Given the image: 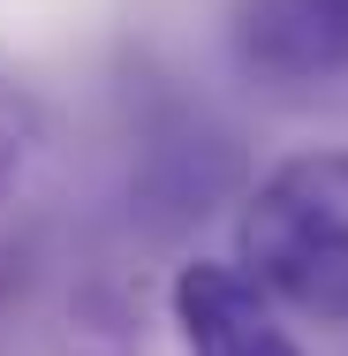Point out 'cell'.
Returning a JSON list of instances; mask_svg holds the SVG:
<instances>
[{"label":"cell","instance_id":"obj_1","mask_svg":"<svg viewBox=\"0 0 348 356\" xmlns=\"http://www.w3.org/2000/svg\"><path fill=\"white\" fill-rule=\"evenodd\" d=\"M235 266L288 311L348 326V144L280 159L235 220Z\"/></svg>","mask_w":348,"mask_h":356},{"label":"cell","instance_id":"obj_2","mask_svg":"<svg viewBox=\"0 0 348 356\" xmlns=\"http://www.w3.org/2000/svg\"><path fill=\"white\" fill-rule=\"evenodd\" d=\"M227 46L273 91L348 83V0H227Z\"/></svg>","mask_w":348,"mask_h":356},{"label":"cell","instance_id":"obj_3","mask_svg":"<svg viewBox=\"0 0 348 356\" xmlns=\"http://www.w3.org/2000/svg\"><path fill=\"white\" fill-rule=\"evenodd\" d=\"M174 326L190 356H303L295 334L273 318L265 288L227 258H197L174 273Z\"/></svg>","mask_w":348,"mask_h":356},{"label":"cell","instance_id":"obj_4","mask_svg":"<svg viewBox=\"0 0 348 356\" xmlns=\"http://www.w3.org/2000/svg\"><path fill=\"white\" fill-rule=\"evenodd\" d=\"M38 159H46V114H38V99L23 83L0 76V205H15L31 190Z\"/></svg>","mask_w":348,"mask_h":356}]
</instances>
